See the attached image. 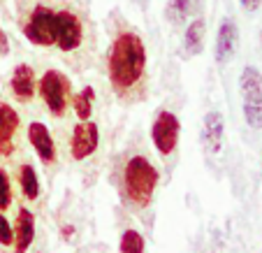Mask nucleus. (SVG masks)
<instances>
[{"label": "nucleus", "mask_w": 262, "mask_h": 253, "mask_svg": "<svg viewBox=\"0 0 262 253\" xmlns=\"http://www.w3.org/2000/svg\"><path fill=\"white\" fill-rule=\"evenodd\" d=\"M107 77L114 93L123 100H139L146 93V47L142 35L125 21L112 28Z\"/></svg>", "instance_id": "nucleus-1"}, {"label": "nucleus", "mask_w": 262, "mask_h": 253, "mask_svg": "<svg viewBox=\"0 0 262 253\" xmlns=\"http://www.w3.org/2000/svg\"><path fill=\"white\" fill-rule=\"evenodd\" d=\"M160 174L146 156H130L123 165V172H121V191H123V198L130 207L135 209H146L154 200V193L158 188Z\"/></svg>", "instance_id": "nucleus-2"}, {"label": "nucleus", "mask_w": 262, "mask_h": 253, "mask_svg": "<svg viewBox=\"0 0 262 253\" xmlns=\"http://www.w3.org/2000/svg\"><path fill=\"white\" fill-rule=\"evenodd\" d=\"M91 40L89 16L74 5H56L54 47L65 56H77Z\"/></svg>", "instance_id": "nucleus-3"}, {"label": "nucleus", "mask_w": 262, "mask_h": 253, "mask_svg": "<svg viewBox=\"0 0 262 253\" xmlns=\"http://www.w3.org/2000/svg\"><path fill=\"white\" fill-rule=\"evenodd\" d=\"M19 24L24 37L35 47L49 49L54 47V24H56V5L47 0H33L26 7H19Z\"/></svg>", "instance_id": "nucleus-4"}, {"label": "nucleus", "mask_w": 262, "mask_h": 253, "mask_svg": "<svg viewBox=\"0 0 262 253\" xmlns=\"http://www.w3.org/2000/svg\"><path fill=\"white\" fill-rule=\"evenodd\" d=\"M239 89H242V110L248 128L262 130V72L253 65H246L239 75Z\"/></svg>", "instance_id": "nucleus-5"}, {"label": "nucleus", "mask_w": 262, "mask_h": 253, "mask_svg": "<svg viewBox=\"0 0 262 253\" xmlns=\"http://www.w3.org/2000/svg\"><path fill=\"white\" fill-rule=\"evenodd\" d=\"M37 89H40V98L47 104V110L54 116L63 119L65 112H68L70 104V81L68 77L56 68H49L42 72L40 81H37Z\"/></svg>", "instance_id": "nucleus-6"}, {"label": "nucleus", "mask_w": 262, "mask_h": 253, "mask_svg": "<svg viewBox=\"0 0 262 253\" xmlns=\"http://www.w3.org/2000/svg\"><path fill=\"white\" fill-rule=\"evenodd\" d=\"M179 119L174 112L169 110H160L154 119V125H151V142H154L156 151H158L163 158H169V156L177 151L179 144Z\"/></svg>", "instance_id": "nucleus-7"}, {"label": "nucleus", "mask_w": 262, "mask_h": 253, "mask_svg": "<svg viewBox=\"0 0 262 253\" xmlns=\"http://www.w3.org/2000/svg\"><path fill=\"white\" fill-rule=\"evenodd\" d=\"M100 144V128L93 121H81L70 133V156L74 160H86L98 151Z\"/></svg>", "instance_id": "nucleus-8"}, {"label": "nucleus", "mask_w": 262, "mask_h": 253, "mask_svg": "<svg viewBox=\"0 0 262 253\" xmlns=\"http://www.w3.org/2000/svg\"><path fill=\"white\" fill-rule=\"evenodd\" d=\"M237 45H239V28L232 16H225L221 21V26H218V35H216V49H213L216 63L218 65L230 63V58L237 51Z\"/></svg>", "instance_id": "nucleus-9"}, {"label": "nucleus", "mask_w": 262, "mask_h": 253, "mask_svg": "<svg viewBox=\"0 0 262 253\" xmlns=\"http://www.w3.org/2000/svg\"><path fill=\"white\" fill-rule=\"evenodd\" d=\"M10 89L19 102H30L37 93V77L28 63H19L10 77Z\"/></svg>", "instance_id": "nucleus-10"}, {"label": "nucleus", "mask_w": 262, "mask_h": 253, "mask_svg": "<svg viewBox=\"0 0 262 253\" xmlns=\"http://www.w3.org/2000/svg\"><path fill=\"white\" fill-rule=\"evenodd\" d=\"M28 139L33 144L35 154L40 156V160L45 165H51L56 160V142L51 137L49 128L40 121H30L28 123Z\"/></svg>", "instance_id": "nucleus-11"}, {"label": "nucleus", "mask_w": 262, "mask_h": 253, "mask_svg": "<svg viewBox=\"0 0 262 253\" xmlns=\"http://www.w3.org/2000/svg\"><path fill=\"white\" fill-rule=\"evenodd\" d=\"M225 142V125L221 112H209L202 121V144L209 156H218Z\"/></svg>", "instance_id": "nucleus-12"}, {"label": "nucleus", "mask_w": 262, "mask_h": 253, "mask_svg": "<svg viewBox=\"0 0 262 253\" xmlns=\"http://www.w3.org/2000/svg\"><path fill=\"white\" fill-rule=\"evenodd\" d=\"M16 130H19V114H16V110L7 102H0V156H12Z\"/></svg>", "instance_id": "nucleus-13"}, {"label": "nucleus", "mask_w": 262, "mask_h": 253, "mask_svg": "<svg viewBox=\"0 0 262 253\" xmlns=\"http://www.w3.org/2000/svg\"><path fill=\"white\" fill-rule=\"evenodd\" d=\"M35 239V216L28 207H19L14 221V253H28Z\"/></svg>", "instance_id": "nucleus-14"}, {"label": "nucleus", "mask_w": 262, "mask_h": 253, "mask_svg": "<svg viewBox=\"0 0 262 253\" xmlns=\"http://www.w3.org/2000/svg\"><path fill=\"white\" fill-rule=\"evenodd\" d=\"M204 45V19L198 16L186 26V33H183V49L188 56H198L202 51Z\"/></svg>", "instance_id": "nucleus-15"}, {"label": "nucleus", "mask_w": 262, "mask_h": 253, "mask_svg": "<svg viewBox=\"0 0 262 253\" xmlns=\"http://www.w3.org/2000/svg\"><path fill=\"white\" fill-rule=\"evenodd\" d=\"M72 107H74L77 119L89 121L91 116H93V110H95V91H93V86H84L79 93H74L72 95Z\"/></svg>", "instance_id": "nucleus-16"}, {"label": "nucleus", "mask_w": 262, "mask_h": 253, "mask_svg": "<svg viewBox=\"0 0 262 253\" xmlns=\"http://www.w3.org/2000/svg\"><path fill=\"white\" fill-rule=\"evenodd\" d=\"M19 186L26 200H37L40 198V179L35 174V167L30 163H24L19 167Z\"/></svg>", "instance_id": "nucleus-17"}, {"label": "nucleus", "mask_w": 262, "mask_h": 253, "mask_svg": "<svg viewBox=\"0 0 262 253\" xmlns=\"http://www.w3.org/2000/svg\"><path fill=\"white\" fill-rule=\"evenodd\" d=\"M195 0H167V10H165V16L172 21L174 28H181L186 21H188L190 12H193Z\"/></svg>", "instance_id": "nucleus-18"}, {"label": "nucleus", "mask_w": 262, "mask_h": 253, "mask_svg": "<svg viewBox=\"0 0 262 253\" xmlns=\"http://www.w3.org/2000/svg\"><path fill=\"white\" fill-rule=\"evenodd\" d=\"M146 251V242H144L142 233L135 228H125L119 242V253H144Z\"/></svg>", "instance_id": "nucleus-19"}, {"label": "nucleus", "mask_w": 262, "mask_h": 253, "mask_svg": "<svg viewBox=\"0 0 262 253\" xmlns=\"http://www.w3.org/2000/svg\"><path fill=\"white\" fill-rule=\"evenodd\" d=\"M12 202V184L5 170H0V212H5Z\"/></svg>", "instance_id": "nucleus-20"}, {"label": "nucleus", "mask_w": 262, "mask_h": 253, "mask_svg": "<svg viewBox=\"0 0 262 253\" xmlns=\"http://www.w3.org/2000/svg\"><path fill=\"white\" fill-rule=\"evenodd\" d=\"M14 242V228L10 225V221L5 219V214L0 212V244L3 246H10Z\"/></svg>", "instance_id": "nucleus-21"}, {"label": "nucleus", "mask_w": 262, "mask_h": 253, "mask_svg": "<svg viewBox=\"0 0 262 253\" xmlns=\"http://www.w3.org/2000/svg\"><path fill=\"white\" fill-rule=\"evenodd\" d=\"M239 3H242V7L246 12H255L257 7L262 5V0H239Z\"/></svg>", "instance_id": "nucleus-22"}, {"label": "nucleus", "mask_w": 262, "mask_h": 253, "mask_svg": "<svg viewBox=\"0 0 262 253\" xmlns=\"http://www.w3.org/2000/svg\"><path fill=\"white\" fill-rule=\"evenodd\" d=\"M7 51H10V42H7V35L3 33V28H0V54L5 56Z\"/></svg>", "instance_id": "nucleus-23"}, {"label": "nucleus", "mask_w": 262, "mask_h": 253, "mask_svg": "<svg viewBox=\"0 0 262 253\" xmlns=\"http://www.w3.org/2000/svg\"><path fill=\"white\" fill-rule=\"evenodd\" d=\"M260 42H262V35H260Z\"/></svg>", "instance_id": "nucleus-24"}]
</instances>
